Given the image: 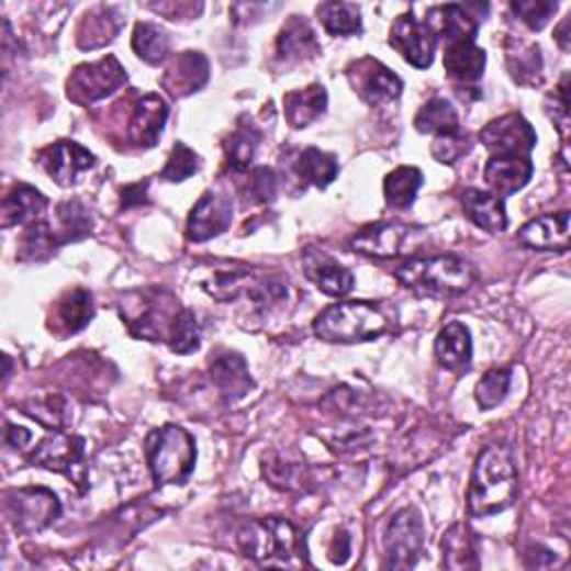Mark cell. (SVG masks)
Wrapping results in <instances>:
<instances>
[{
	"label": "cell",
	"instance_id": "6da1fadb",
	"mask_svg": "<svg viewBox=\"0 0 571 571\" xmlns=\"http://www.w3.org/2000/svg\"><path fill=\"white\" fill-rule=\"evenodd\" d=\"M518 497V469L507 447H486L471 473L467 505L475 518H489L507 512Z\"/></svg>",
	"mask_w": 571,
	"mask_h": 571
},
{
	"label": "cell",
	"instance_id": "7a4b0ae2",
	"mask_svg": "<svg viewBox=\"0 0 571 571\" xmlns=\"http://www.w3.org/2000/svg\"><path fill=\"white\" fill-rule=\"evenodd\" d=\"M395 279L408 293L424 300H451L471 291L475 268L456 255L415 257L395 268Z\"/></svg>",
	"mask_w": 571,
	"mask_h": 571
},
{
	"label": "cell",
	"instance_id": "3957f363",
	"mask_svg": "<svg viewBox=\"0 0 571 571\" xmlns=\"http://www.w3.org/2000/svg\"><path fill=\"white\" fill-rule=\"evenodd\" d=\"M389 331L384 311L371 302H339L324 309L315 322L313 333L331 344H355L378 339Z\"/></svg>",
	"mask_w": 571,
	"mask_h": 571
},
{
	"label": "cell",
	"instance_id": "277c9868",
	"mask_svg": "<svg viewBox=\"0 0 571 571\" xmlns=\"http://www.w3.org/2000/svg\"><path fill=\"white\" fill-rule=\"evenodd\" d=\"M146 458L157 486L186 484L197 464V445L183 426L166 424L146 438Z\"/></svg>",
	"mask_w": 571,
	"mask_h": 571
},
{
	"label": "cell",
	"instance_id": "5b68a950",
	"mask_svg": "<svg viewBox=\"0 0 571 571\" xmlns=\"http://www.w3.org/2000/svg\"><path fill=\"white\" fill-rule=\"evenodd\" d=\"M239 549L246 558L261 564H295L304 545L298 529L283 518H259L239 529Z\"/></svg>",
	"mask_w": 571,
	"mask_h": 571
},
{
	"label": "cell",
	"instance_id": "8992f818",
	"mask_svg": "<svg viewBox=\"0 0 571 571\" xmlns=\"http://www.w3.org/2000/svg\"><path fill=\"white\" fill-rule=\"evenodd\" d=\"M136 304H127L125 309L121 306V317L127 324L130 333L138 339L166 342L170 346L186 313L181 302L159 289L136 293Z\"/></svg>",
	"mask_w": 571,
	"mask_h": 571
},
{
	"label": "cell",
	"instance_id": "52a82bcc",
	"mask_svg": "<svg viewBox=\"0 0 571 571\" xmlns=\"http://www.w3.org/2000/svg\"><path fill=\"white\" fill-rule=\"evenodd\" d=\"M127 83V75L116 56H105L97 63L79 65L67 81V97L79 103L88 105L94 101H101L123 88Z\"/></svg>",
	"mask_w": 571,
	"mask_h": 571
},
{
	"label": "cell",
	"instance_id": "ba28073f",
	"mask_svg": "<svg viewBox=\"0 0 571 571\" xmlns=\"http://www.w3.org/2000/svg\"><path fill=\"white\" fill-rule=\"evenodd\" d=\"M5 512L16 531L34 534L49 527L60 516V503L54 491L43 486H27L5 495Z\"/></svg>",
	"mask_w": 571,
	"mask_h": 571
},
{
	"label": "cell",
	"instance_id": "9c48e42d",
	"mask_svg": "<svg viewBox=\"0 0 571 571\" xmlns=\"http://www.w3.org/2000/svg\"><path fill=\"white\" fill-rule=\"evenodd\" d=\"M346 77H348L352 92L373 108L393 103L395 99H400V94L404 90V83L395 71H391L387 65H382L380 60H376L371 56L352 60L346 67Z\"/></svg>",
	"mask_w": 571,
	"mask_h": 571
},
{
	"label": "cell",
	"instance_id": "30bf717a",
	"mask_svg": "<svg viewBox=\"0 0 571 571\" xmlns=\"http://www.w3.org/2000/svg\"><path fill=\"white\" fill-rule=\"evenodd\" d=\"M424 545V523L417 510L404 507L400 510L384 534V551H387V567L393 569H408L415 567L419 551Z\"/></svg>",
	"mask_w": 571,
	"mask_h": 571
},
{
	"label": "cell",
	"instance_id": "8fae6325",
	"mask_svg": "<svg viewBox=\"0 0 571 571\" xmlns=\"http://www.w3.org/2000/svg\"><path fill=\"white\" fill-rule=\"evenodd\" d=\"M480 141L484 143V148L491 153V157H531L538 136L523 114H507L484 125L480 132Z\"/></svg>",
	"mask_w": 571,
	"mask_h": 571
},
{
	"label": "cell",
	"instance_id": "7c38bea8",
	"mask_svg": "<svg viewBox=\"0 0 571 571\" xmlns=\"http://www.w3.org/2000/svg\"><path fill=\"white\" fill-rule=\"evenodd\" d=\"M389 43L406 63H411L417 69H426L434 65L438 38L432 32V27L413 16V12L395 19Z\"/></svg>",
	"mask_w": 571,
	"mask_h": 571
},
{
	"label": "cell",
	"instance_id": "4fadbf2b",
	"mask_svg": "<svg viewBox=\"0 0 571 571\" xmlns=\"http://www.w3.org/2000/svg\"><path fill=\"white\" fill-rule=\"evenodd\" d=\"M233 224V199L220 192H205L188 214L186 235L194 244L220 237Z\"/></svg>",
	"mask_w": 571,
	"mask_h": 571
},
{
	"label": "cell",
	"instance_id": "5bb4252c",
	"mask_svg": "<svg viewBox=\"0 0 571 571\" xmlns=\"http://www.w3.org/2000/svg\"><path fill=\"white\" fill-rule=\"evenodd\" d=\"M86 456V440L79 436H69L63 432L49 434L38 447L30 454V464L43 467L56 473L75 475V469L81 467Z\"/></svg>",
	"mask_w": 571,
	"mask_h": 571
},
{
	"label": "cell",
	"instance_id": "9a60e30c",
	"mask_svg": "<svg viewBox=\"0 0 571 571\" xmlns=\"http://www.w3.org/2000/svg\"><path fill=\"white\" fill-rule=\"evenodd\" d=\"M97 157L77 141H58L41 153V166L58 186L77 183L81 172L94 168Z\"/></svg>",
	"mask_w": 571,
	"mask_h": 571
},
{
	"label": "cell",
	"instance_id": "2e32d148",
	"mask_svg": "<svg viewBox=\"0 0 571 571\" xmlns=\"http://www.w3.org/2000/svg\"><path fill=\"white\" fill-rule=\"evenodd\" d=\"M168 103L159 94H146L134 103L127 121V141L134 148H155L168 121Z\"/></svg>",
	"mask_w": 571,
	"mask_h": 571
},
{
	"label": "cell",
	"instance_id": "e0dca14e",
	"mask_svg": "<svg viewBox=\"0 0 571 571\" xmlns=\"http://www.w3.org/2000/svg\"><path fill=\"white\" fill-rule=\"evenodd\" d=\"M208 369H210L212 384L217 387V391L222 393V398L226 402L244 400L255 387L248 365L239 352L224 350V352L212 355Z\"/></svg>",
	"mask_w": 571,
	"mask_h": 571
},
{
	"label": "cell",
	"instance_id": "ac0fdd59",
	"mask_svg": "<svg viewBox=\"0 0 571 571\" xmlns=\"http://www.w3.org/2000/svg\"><path fill=\"white\" fill-rule=\"evenodd\" d=\"M304 264V275L309 281L317 286V291H322L328 298H344L352 291L355 277L348 268L337 264L331 255L324 250L306 248L302 255Z\"/></svg>",
	"mask_w": 571,
	"mask_h": 571
},
{
	"label": "cell",
	"instance_id": "d6986e66",
	"mask_svg": "<svg viewBox=\"0 0 571 571\" xmlns=\"http://www.w3.org/2000/svg\"><path fill=\"white\" fill-rule=\"evenodd\" d=\"M534 177L531 157H510L495 155L489 157L484 166V181L495 197H512L523 190Z\"/></svg>",
	"mask_w": 571,
	"mask_h": 571
},
{
	"label": "cell",
	"instance_id": "ffe728a7",
	"mask_svg": "<svg viewBox=\"0 0 571 571\" xmlns=\"http://www.w3.org/2000/svg\"><path fill=\"white\" fill-rule=\"evenodd\" d=\"M518 242L534 250H560L569 248V212H549L531 220L518 231Z\"/></svg>",
	"mask_w": 571,
	"mask_h": 571
},
{
	"label": "cell",
	"instance_id": "44dd1931",
	"mask_svg": "<svg viewBox=\"0 0 571 571\" xmlns=\"http://www.w3.org/2000/svg\"><path fill=\"white\" fill-rule=\"evenodd\" d=\"M208 71L210 67L203 54L183 52L170 60L166 75L161 77V86L177 99L188 97L205 86Z\"/></svg>",
	"mask_w": 571,
	"mask_h": 571
},
{
	"label": "cell",
	"instance_id": "7402d4cb",
	"mask_svg": "<svg viewBox=\"0 0 571 571\" xmlns=\"http://www.w3.org/2000/svg\"><path fill=\"white\" fill-rule=\"evenodd\" d=\"M460 205L467 214V220L486 233H505L510 226L505 201L495 197L493 192L478 188L464 190L460 194Z\"/></svg>",
	"mask_w": 571,
	"mask_h": 571
},
{
	"label": "cell",
	"instance_id": "603a6c76",
	"mask_svg": "<svg viewBox=\"0 0 571 571\" xmlns=\"http://www.w3.org/2000/svg\"><path fill=\"white\" fill-rule=\"evenodd\" d=\"M424 23L432 27L436 38H445L447 45L462 43V41H475V34L480 27L478 19L469 12V8L456 5V3L432 8L428 10Z\"/></svg>",
	"mask_w": 571,
	"mask_h": 571
},
{
	"label": "cell",
	"instance_id": "cb8c5ba5",
	"mask_svg": "<svg viewBox=\"0 0 571 571\" xmlns=\"http://www.w3.org/2000/svg\"><path fill=\"white\" fill-rule=\"evenodd\" d=\"M408 235L411 228L404 224H373L362 228L350 239V248L367 257L389 259L402 253V246Z\"/></svg>",
	"mask_w": 571,
	"mask_h": 571
},
{
	"label": "cell",
	"instance_id": "d4e9b609",
	"mask_svg": "<svg viewBox=\"0 0 571 571\" xmlns=\"http://www.w3.org/2000/svg\"><path fill=\"white\" fill-rule=\"evenodd\" d=\"M436 357L443 369L462 376L473 360L471 333L462 322H449L436 337Z\"/></svg>",
	"mask_w": 571,
	"mask_h": 571
},
{
	"label": "cell",
	"instance_id": "484cf974",
	"mask_svg": "<svg viewBox=\"0 0 571 571\" xmlns=\"http://www.w3.org/2000/svg\"><path fill=\"white\" fill-rule=\"evenodd\" d=\"M94 317V300L86 289L67 291L54 306L52 331L60 337L83 331Z\"/></svg>",
	"mask_w": 571,
	"mask_h": 571
},
{
	"label": "cell",
	"instance_id": "4316f807",
	"mask_svg": "<svg viewBox=\"0 0 571 571\" xmlns=\"http://www.w3.org/2000/svg\"><path fill=\"white\" fill-rule=\"evenodd\" d=\"M322 52L315 32L302 16H291L277 36V54L286 63L309 60Z\"/></svg>",
	"mask_w": 571,
	"mask_h": 571
},
{
	"label": "cell",
	"instance_id": "83f0119b",
	"mask_svg": "<svg viewBox=\"0 0 571 571\" xmlns=\"http://www.w3.org/2000/svg\"><path fill=\"white\" fill-rule=\"evenodd\" d=\"M328 94L326 88L320 83H313L304 90H295L283 97V116L295 130L309 127L326 112Z\"/></svg>",
	"mask_w": 571,
	"mask_h": 571
},
{
	"label": "cell",
	"instance_id": "f1b7e54d",
	"mask_svg": "<svg viewBox=\"0 0 571 571\" xmlns=\"http://www.w3.org/2000/svg\"><path fill=\"white\" fill-rule=\"evenodd\" d=\"M486 67V54L475 41L451 43L445 47V69L458 83H475L482 79Z\"/></svg>",
	"mask_w": 571,
	"mask_h": 571
},
{
	"label": "cell",
	"instance_id": "f546056e",
	"mask_svg": "<svg viewBox=\"0 0 571 571\" xmlns=\"http://www.w3.org/2000/svg\"><path fill=\"white\" fill-rule=\"evenodd\" d=\"M47 197L36 188L21 183L3 199V226H23L38 222L41 214L47 208Z\"/></svg>",
	"mask_w": 571,
	"mask_h": 571
},
{
	"label": "cell",
	"instance_id": "4dcf8cb0",
	"mask_svg": "<svg viewBox=\"0 0 571 571\" xmlns=\"http://www.w3.org/2000/svg\"><path fill=\"white\" fill-rule=\"evenodd\" d=\"M259 146H261V132L253 123L237 125L224 138V155H226L228 170L235 175L248 172L257 157Z\"/></svg>",
	"mask_w": 571,
	"mask_h": 571
},
{
	"label": "cell",
	"instance_id": "1f68e13d",
	"mask_svg": "<svg viewBox=\"0 0 571 571\" xmlns=\"http://www.w3.org/2000/svg\"><path fill=\"white\" fill-rule=\"evenodd\" d=\"M507 67L520 86H538L542 81V56L536 43L518 38L507 41Z\"/></svg>",
	"mask_w": 571,
	"mask_h": 571
},
{
	"label": "cell",
	"instance_id": "d6a6232c",
	"mask_svg": "<svg viewBox=\"0 0 571 571\" xmlns=\"http://www.w3.org/2000/svg\"><path fill=\"white\" fill-rule=\"evenodd\" d=\"M295 172L304 186H315L324 190L337 179L339 164L331 153H324L320 148H306L295 161Z\"/></svg>",
	"mask_w": 571,
	"mask_h": 571
},
{
	"label": "cell",
	"instance_id": "836d02e7",
	"mask_svg": "<svg viewBox=\"0 0 571 571\" xmlns=\"http://www.w3.org/2000/svg\"><path fill=\"white\" fill-rule=\"evenodd\" d=\"M443 564L447 569H478L475 538L464 525H454L443 536Z\"/></svg>",
	"mask_w": 571,
	"mask_h": 571
},
{
	"label": "cell",
	"instance_id": "e575fe53",
	"mask_svg": "<svg viewBox=\"0 0 571 571\" xmlns=\"http://www.w3.org/2000/svg\"><path fill=\"white\" fill-rule=\"evenodd\" d=\"M415 130L422 134H451L460 132V116L458 110L447 101V99H432L419 108L415 114Z\"/></svg>",
	"mask_w": 571,
	"mask_h": 571
},
{
	"label": "cell",
	"instance_id": "d590c367",
	"mask_svg": "<svg viewBox=\"0 0 571 571\" xmlns=\"http://www.w3.org/2000/svg\"><path fill=\"white\" fill-rule=\"evenodd\" d=\"M424 183V177L413 166L395 168L384 179V199L393 210H406L415 203V197Z\"/></svg>",
	"mask_w": 571,
	"mask_h": 571
},
{
	"label": "cell",
	"instance_id": "8d00e7d4",
	"mask_svg": "<svg viewBox=\"0 0 571 571\" xmlns=\"http://www.w3.org/2000/svg\"><path fill=\"white\" fill-rule=\"evenodd\" d=\"M172 41L168 32L155 23H136L132 34L134 54L150 65H159L170 56Z\"/></svg>",
	"mask_w": 571,
	"mask_h": 571
},
{
	"label": "cell",
	"instance_id": "74e56055",
	"mask_svg": "<svg viewBox=\"0 0 571 571\" xmlns=\"http://www.w3.org/2000/svg\"><path fill=\"white\" fill-rule=\"evenodd\" d=\"M56 222L58 226L54 228L60 244L79 242L90 235L92 231V217L90 210L81 201H63L56 205Z\"/></svg>",
	"mask_w": 571,
	"mask_h": 571
},
{
	"label": "cell",
	"instance_id": "f35d334b",
	"mask_svg": "<svg viewBox=\"0 0 571 571\" xmlns=\"http://www.w3.org/2000/svg\"><path fill=\"white\" fill-rule=\"evenodd\" d=\"M121 30V16L112 8H99L88 14L79 30V45L83 49H97L110 43Z\"/></svg>",
	"mask_w": 571,
	"mask_h": 571
},
{
	"label": "cell",
	"instance_id": "ab89813d",
	"mask_svg": "<svg viewBox=\"0 0 571 571\" xmlns=\"http://www.w3.org/2000/svg\"><path fill=\"white\" fill-rule=\"evenodd\" d=\"M317 19L331 36H352L362 32V10L352 3H322Z\"/></svg>",
	"mask_w": 571,
	"mask_h": 571
},
{
	"label": "cell",
	"instance_id": "60d3db41",
	"mask_svg": "<svg viewBox=\"0 0 571 571\" xmlns=\"http://www.w3.org/2000/svg\"><path fill=\"white\" fill-rule=\"evenodd\" d=\"M58 246H63V244H60L56 231L47 222H34L27 226L19 250H21V259L43 261L52 253H56Z\"/></svg>",
	"mask_w": 571,
	"mask_h": 571
},
{
	"label": "cell",
	"instance_id": "b9f144b4",
	"mask_svg": "<svg viewBox=\"0 0 571 571\" xmlns=\"http://www.w3.org/2000/svg\"><path fill=\"white\" fill-rule=\"evenodd\" d=\"M512 389V369H491L475 387V402L482 411H493L505 402Z\"/></svg>",
	"mask_w": 571,
	"mask_h": 571
},
{
	"label": "cell",
	"instance_id": "7bdbcfd3",
	"mask_svg": "<svg viewBox=\"0 0 571 571\" xmlns=\"http://www.w3.org/2000/svg\"><path fill=\"white\" fill-rule=\"evenodd\" d=\"M201 168V159L194 150H190L186 143H175V148L161 170V179L170 181V183H181L186 179H190L197 170Z\"/></svg>",
	"mask_w": 571,
	"mask_h": 571
},
{
	"label": "cell",
	"instance_id": "ee69618b",
	"mask_svg": "<svg viewBox=\"0 0 571 571\" xmlns=\"http://www.w3.org/2000/svg\"><path fill=\"white\" fill-rule=\"evenodd\" d=\"M264 475L268 478V482L272 486L283 489V491H293V489L302 486L304 464H295V462L279 458V456H270L264 464Z\"/></svg>",
	"mask_w": 571,
	"mask_h": 571
},
{
	"label": "cell",
	"instance_id": "f6af8a7d",
	"mask_svg": "<svg viewBox=\"0 0 571 571\" xmlns=\"http://www.w3.org/2000/svg\"><path fill=\"white\" fill-rule=\"evenodd\" d=\"M512 10L529 30L538 32L551 21L558 3H553V0H516V3H512Z\"/></svg>",
	"mask_w": 571,
	"mask_h": 571
},
{
	"label": "cell",
	"instance_id": "bcb514c9",
	"mask_svg": "<svg viewBox=\"0 0 571 571\" xmlns=\"http://www.w3.org/2000/svg\"><path fill=\"white\" fill-rule=\"evenodd\" d=\"M471 150V143L469 136L460 132H451V134H440L434 138V146H432V155L438 164L445 166H454L458 164L467 153Z\"/></svg>",
	"mask_w": 571,
	"mask_h": 571
},
{
	"label": "cell",
	"instance_id": "7dc6e473",
	"mask_svg": "<svg viewBox=\"0 0 571 571\" xmlns=\"http://www.w3.org/2000/svg\"><path fill=\"white\" fill-rule=\"evenodd\" d=\"M242 194L250 203H268L277 194V177L270 168H255L242 183Z\"/></svg>",
	"mask_w": 571,
	"mask_h": 571
},
{
	"label": "cell",
	"instance_id": "c3c4849f",
	"mask_svg": "<svg viewBox=\"0 0 571 571\" xmlns=\"http://www.w3.org/2000/svg\"><path fill=\"white\" fill-rule=\"evenodd\" d=\"M553 121L558 130L564 134L569 125V75L562 77L558 90L553 92Z\"/></svg>",
	"mask_w": 571,
	"mask_h": 571
},
{
	"label": "cell",
	"instance_id": "681fc988",
	"mask_svg": "<svg viewBox=\"0 0 571 571\" xmlns=\"http://www.w3.org/2000/svg\"><path fill=\"white\" fill-rule=\"evenodd\" d=\"M146 190H148V181L146 183H134V186H127L123 192H121V205L123 208H132V205H141L146 203Z\"/></svg>",
	"mask_w": 571,
	"mask_h": 571
},
{
	"label": "cell",
	"instance_id": "f907efd6",
	"mask_svg": "<svg viewBox=\"0 0 571 571\" xmlns=\"http://www.w3.org/2000/svg\"><path fill=\"white\" fill-rule=\"evenodd\" d=\"M30 440H32V436H30L27 428H23V426H14V424H8L5 443H8L12 449H21V447H25Z\"/></svg>",
	"mask_w": 571,
	"mask_h": 571
},
{
	"label": "cell",
	"instance_id": "816d5d0a",
	"mask_svg": "<svg viewBox=\"0 0 571 571\" xmlns=\"http://www.w3.org/2000/svg\"><path fill=\"white\" fill-rule=\"evenodd\" d=\"M339 551H342V556H344V560H348V556H350V538H348V534H337L335 536V542H333V547H331V558H333V562H337V564H342V560H339Z\"/></svg>",
	"mask_w": 571,
	"mask_h": 571
},
{
	"label": "cell",
	"instance_id": "f5cc1de1",
	"mask_svg": "<svg viewBox=\"0 0 571 571\" xmlns=\"http://www.w3.org/2000/svg\"><path fill=\"white\" fill-rule=\"evenodd\" d=\"M569 23H571V16H567V19H564V21L558 25V30H556V43L560 45V49H562V52H569V47H571Z\"/></svg>",
	"mask_w": 571,
	"mask_h": 571
}]
</instances>
